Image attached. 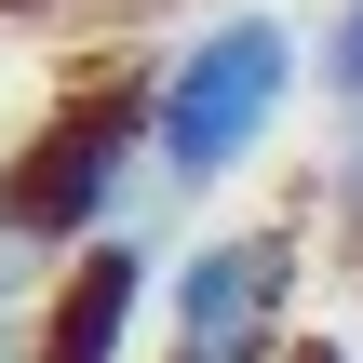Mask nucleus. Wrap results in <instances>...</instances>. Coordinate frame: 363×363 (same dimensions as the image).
I'll return each instance as SVG.
<instances>
[{
    "label": "nucleus",
    "mask_w": 363,
    "mask_h": 363,
    "mask_svg": "<svg viewBox=\"0 0 363 363\" xmlns=\"http://www.w3.org/2000/svg\"><path fill=\"white\" fill-rule=\"evenodd\" d=\"M148 108H162V81H94L81 108H54V121L0 162V242H27V256L94 242L108 202H121L135 162H148Z\"/></svg>",
    "instance_id": "2"
},
{
    "label": "nucleus",
    "mask_w": 363,
    "mask_h": 363,
    "mask_svg": "<svg viewBox=\"0 0 363 363\" xmlns=\"http://www.w3.org/2000/svg\"><path fill=\"white\" fill-rule=\"evenodd\" d=\"M0 363H13V350H0Z\"/></svg>",
    "instance_id": "5"
},
{
    "label": "nucleus",
    "mask_w": 363,
    "mask_h": 363,
    "mask_svg": "<svg viewBox=\"0 0 363 363\" xmlns=\"http://www.w3.org/2000/svg\"><path fill=\"white\" fill-rule=\"evenodd\" d=\"M283 108H296V27H283V13H229V27H202V40L162 67L148 148H162L175 189H216L242 148H269Z\"/></svg>",
    "instance_id": "1"
},
{
    "label": "nucleus",
    "mask_w": 363,
    "mask_h": 363,
    "mask_svg": "<svg viewBox=\"0 0 363 363\" xmlns=\"http://www.w3.org/2000/svg\"><path fill=\"white\" fill-rule=\"evenodd\" d=\"M135 296H148V256H135V242H94V256L54 283V310H40V363H121Z\"/></svg>",
    "instance_id": "3"
},
{
    "label": "nucleus",
    "mask_w": 363,
    "mask_h": 363,
    "mask_svg": "<svg viewBox=\"0 0 363 363\" xmlns=\"http://www.w3.org/2000/svg\"><path fill=\"white\" fill-rule=\"evenodd\" d=\"M323 81H337V108H350V121H363V0H350V13H337V54H323Z\"/></svg>",
    "instance_id": "4"
}]
</instances>
